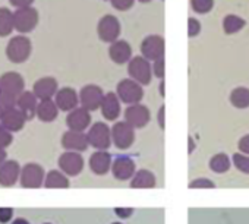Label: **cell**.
Wrapping results in <instances>:
<instances>
[{"mask_svg": "<svg viewBox=\"0 0 249 224\" xmlns=\"http://www.w3.org/2000/svg\"><path fill=\"white\" fill-rule=\"evenodd\" d=\"M31 52H33V46H31V41L28 37L25 35H17L14 37L8 47H6V56L8 59L12 62V63H24L30 59L31 56Z\"/></svg>", "mask_w": 249, "mask_h": 224, "instance_id": "1", "label": "cell"}, {"mask_svg": "<svg viewBox=\"0 0 249 224\" xmlns=\"http://www.w3.org/2000/svg\"><path fill=\"white\" fill-rule=\"evenodd\" d=\"M116 94L120 98V101L131 105V104L141 103V100L144 97V89H142V85L140 82H137L132 78H126V79H122L117 84V92Z\"/></svg>", "mask_w": 249, "mask_h": 224, "instance_id": "2", "label": "cell"}, {"mask_svg": "<svg viewBox=\"0 0 249 224\" xmlns=\"http://www.w3.org/2000/svg\"><path fill=\"white\" fill-rule=\"evenodd\" d=\"M128 73L141 85H148L153 78V65L144 56L132 57L128 62Z\"/></svg>", "mask_w": 249, "mask_h": 224, "instance_id": "3", "label": "cell"}, {"mask_svg": "<svg viewBox=\"0 0 249 224\" xmlns=\"http://www.w3.org/2000/svg\"><path fill=\"white\" fill-rule=\"evenodd\" d=\"M46 173L44 169L40 164L36 163H28L22 167L21 170V186L25 189H38L44 185Z\"/></svg>", "mask_w": 249, "mask_h": 224, "instance_id": "4", "label": "cell"}, {"mask_svg": "<svg viewBox=\"0 0 249 224\" xmlns=\"http://www.w3.org/2000/svg\"><path fill=\"white\" fill-rule=\"evenodd\" d=\"M14 18H15V30L21 34L34 31L38 24V12L33 6L17 9L14 12Z\"/></svg>", "mask_w": 249, "mask_h": 224, "instance_id": "5", "label": "cell"}, {"mask_svg": "<svg viewBox=\"0 0 249 224\" xmlns=\"http://www.w3.org/2000/svg\"><path fill=\"white\" fill-rule=\"evenodd\" d=\"M135 128H132L128 122H117L111 128V141L116 148L128 150L132 147L135 141Z\"/></svg>", "mask_w": 249, "mask_h": 224, "instance_id": "6", "label": "cell"}, {"mask_svg": "<svg viewBox=\"0 0 249 224\" xmlns=\"http://www.w3.org/2000/svg\"><path fill=\"white\" fill-rule=\"evenodd\" d=\"M88 142L91 147H94L95 150H108L110 145H111V129L106 125V123H101V122H97L94 123L88 134Z\"/></svg>", "mask_w": 249, "mask_h": 224, "instance_id": "7", "label": "cell"}, {"mask_svg": "<svg viewBox=\"0 0 249 224\" xmlns=\"http://www.w3.org/2000/svg\"><path fill=\"white\" fill-rule=\"evenodd\" d=\"M120 22L113 15H104L97 25V33L101 41L104 43H113L120 35Z\"/></svg>", "mask_w": 249, "mask_h": 224, "instance_id": "8", "label": "cell"}, {"mask_svg": "<svg viewBox=\"0 0 249 224\" xmlns=\"http://www.w3.org/2000/svg\"><path fill=\"white\" fill-rule=\"evenodd\" d=\"M104 95L106 94L103 92V89L98 85L89 84V85L82 86V89L79 92V103L88 111H95L97 108L101 107Z\"/></svg>", "mask_w": 249, "mask_h": 224, "instance_id": "9", "label": "cell"}, {"mask_svg": "<svg viewBox=\"0 0 249 224\" xmlns=\"http://www.w3.org/2000/svg\"><path fill=\"white\" fill-rule=\"evenodd\" d=\"M150 119H151V115H150L148 107H145L140 103L131 104V105H128L126 110H124V122H128L135 129H141V128L147 126Z\"/></svg>", "mask_w": 249, "mask_h": 224, "instance_id": "10", "label": "cell"}, {"mask_svg": "<svg viewBox=\"0 0 249 224\" xmlns=\"http://www.w3.org/2000/svg\"><path fill=\"white\" fill-rule=\"evenodd\" d=\"M0 88L2 92L6 95H11L14 98H18L25 88L24 78L18 72H6L0 76Z\"/></svg>", "mask_w": 249, "mask_h": 224, "instance_id": "11", "label": "cell"}, {"mask_svg": "<svg viewBox=\"0 0 249 224\" xmlns=\"http://www.w3.org/2000/svg\"><path fill=\"white\" fill-rule=\"evenodd\" d=\"M141 53L150 62L164 57V38L161 35H148L141 44Z\"/></svg>", "mask_w": 249, "mask_h": 224, "instance_id": "12", "label": "cell"}, {"mask_svg": "<svg viewBox=\"0 0 249 224\" xmlns=\"http://www.w3.org/2000/svg\"><path fill=\"white\" fill-rule=\"evenodd\" d=\"M59 167L66 176H78L84 170V158L78 151H66L59 158Z\"/></svg>", "mask_w": 249, "mask_h": 224, "instance_id": "13", "label": "cell"}, {"mask_svg": "<svg viewBox=\"0 0 249 224\" xmlns=\"http://www.w3.org/2000/svg\"><path fill=\"white\" fill-rule=\"evenodd\" d=\"M137 170L135 161L128 155H119L111 164V173L117 180H129Z\"/></svg>", "mask_w": 249, "mask_h": 224, "instance_id": "14", "label": "cell"}, {"mask_svg": "<svg viewBox=\"0 0 249 224\" xmlns=\"http://www.w3.org/2000/svg\"><path fill=\"white\" fill-rule=\"evenodd\" d=\"M62 147L68 151H78L82 153L89 147L88 142V137L84 132H78V131H68L63 134L62 137Z\"/></svg>", "mask_w": 249, "mask_h": 224, "instance_id": "15", "label": "cell"}, {"mask_svg": "<svg viewBox=\"0 0 249 224\" xmlns=\"http://www.w3.org/2000/svg\"><path fill=\"white\" fill-rule=\"evenodd\" d=\"M91 123V115L89 111L84 107H76L72 111H69V115L66 118V125L71 131H78L84 132Z\"/></svg>", "mask_w": 249, "mask_h": 224, "instance_id": "16", "label": "cell"}, {"mask_svg": "<svg viewBox=\"0 0 249 224\" xmlns=\"http://www.w3.org/2000/svg\"><path fill=\"white\" fill-rule=\"evenodd\" d=\"M21 167L19 163L15 160H6L0 166V186L11 188L14 186L21 177Z\"/></svg>", "mask_w": 249, "mask_h": 224, "instance_id": "17", "label": "cell"}, {"mask_svg": "<svg viewBox=\"0 0 249 224\" xmlns=\"http://www.w3.org/2000/svg\"><path fill=\"white\" fill-rule=\"evenodd\" d=\"M108 56L117 65L128 63L132 59V47L129 46L128 41H124V40H116V41H113L110 44Z\"/></svg>", "mask_w": 249, "mask_h": 224, "instance_id": "18", "label": "cell"}, {"mask_svg": "<svg viewBox=\"0 0 249 224\" xmlns=\"http://www.w3.org/2000/svg\"><path fill=\"white\" fill-rule=\"evenodd\" d=\"M54 101H56L59 110H62V111H72L73 108L78 107L79 95L76 94V91L73 88L65 86V88H60L56 92Z\"/></svg>", "mask_w": 249, "mask_h": 224, "instance_id": "19", "label": "cell"}, {"mask_svg": "<svg viewBox=\"0 0 249 224\" xmlns=\"http://www.w3.org/2000/svg\"><path fill=\"white\" fill-rule=\"evenodd\" d=\"M37 100H38L37 95L31 91H24L17 98V107L25 115L27 121H33L34 116H37V107H38Z\"/></svg>", "mask_w": 249, "mask_h": 224, "instance_id": "20", "label": "cell"}, {"mask_svg": "<svg viewBox=\"0 0 249 224\" xmlns=\"http://www.w3.org/2000/svg\"><path fill=\"white\" fill-rule=\"evenodd\" d=\"M111 155L106 150H97L89 157V169L94 174L103 176L111 169Z\"/></svg>", "mask_w": 249, "mask_h": 224, "instance_id": "21", "label": "cell"}, {"mask_svg": "<svg viewBox=\"0 0 249 224\" xmlns=\"http://www.w3.org/2000/svg\"><path fill=\"white\" fill-rule=\"evenodd\" d=\"M25 122H27V118L18 107H14L12 110H9L8 113L0 119V125L5 129H8L9 132H19L25 126Z\"/></svg>", "mask_w": 249, "mask_h": 224, "instance_id": "22", "label": "cell"}, {"mask_svg": "<svg viewBox=\"0 0 249 224\" xmlns=\"http://www.w3.org/2000/svg\"><path fill=\"white\" fill-rule=\"evenodd\" d=\"M57 81L52 76H44L41 79H38L34 86H33V92L37 95L38 100H49L53 98L56 95L57 89Z\"/></svg>", "mask_w": 249, "mask_h": 224, "instance_id": "23", "label": "cell"}, {"mask_svg": "<svg viewBox=\"0 0 249 224\" xmlns=\"http://www.w3.org/2000/svg\"><path fill=\"white\" fill-rule=\"evenodd\" d=\"M120 98L117 97V94L114 92H107L103 98V103H101V115L104 119L113 122L119 118L120 115Z\"/></svg>", "mask_w": 249, "mask_h": 224, "instance_id": "24", "label": "cell"}, {"mask_svg": "<svg viewBox=\"0 0 249 224\" xmlns=\"http://www.w3.org/2000/svg\"><path fill=\"white\" fill-rule=\"evenodd\" d=\"M59 115V107L56 104L54 100L49 98V100H40L38 107H37V118L44 122V123H50L53 121H56Z\"/></svg>", "mask_w": 249, "mask_h": 224, "instance_id": "25", "label": "cell"}, {"mask_svg": "<svg viewBox=\"0 0 249 224\" xmlns=\"http://www.w3.org/2000/svg\"><path fill=\"white\" fill-rule=\"evenodd\" d=\"M154 186H156V176L150 170L137 172L131 180V188L134 189H151Z\"/></svg>", "mask_w": 249, "mask_h": 224, "instance_id": "26", "label": "cell"}, {"mask_svg": "<svg viewBox=\"0 0 249 224\" xmlns=\"http://www.w3.org/2000/svg\"><path fill=\"white\" fill-rule=\"evenodd\" d=\"M44 186L47 189H66L69 188V180L63 172L59 170H50L46 174L44 179Z\"/></svg>", "mask_w": 249, "mask_h": 224, "instance_id": "27", "label": "cell"}, {"mask_svg": "<svg viewBox=\"0 0 249 224\" xmlns=\"http://www.w3.org/2000/svg\"><path fill=\"white\" fill-rule=\"evenodd\" d=\"M15 30L14 12L8 8H0V37H8Z\"/></svg>", "mask_w": 249, "mask_h": 224, "instance_id": "28", "label": "cell"}, {"mask_svg": "<svg viewBox=\"0 0 249 224\" xmlns=\"http://www.w3.org/2000/svg\"><path fill=\"white\" fill-rule=\"evenodd\" d=\"M230 103L236 108H248L249 107V89L245 86H237L230 94Z\"/></svg>", "mask_w": 249, "mask_h": 224, "instance_id": "29", "label": "cell"}, {"mask_svg": "<svg viewBox=\"0 0 249 224\" xmlns=\"http://www.w3.org/2000/svg\"><path fill=\"white\" fill-rule=\"evenodd\" d=\"M245 25H246V21L243 18L237 17V15H227L223 19V30L229 35L239 33L240 30H243Z\"/></svg>", "mask_w": 249, "mask_h": 224, "instance_id": "30", "label": "cell"}, {"mask_svg": "<svg viewBox=\"0 0 249 224\" xmlns=\"http://www.w3.org/2000/svg\"><path fill=\"white\" fill-rule=\"evenodd\" d=\"M210 169L214 173H218V174L226 173L230 169V158L227 157V154L218 153V154H215V155L211 157V160H210Z\"/></svg>", "mask_w": 249, "mask_h": 224, "instance_id": "31", "label": "cell"}, {"mask_svg": "<svg viewBox=\"0 0 249 224\" xmlns=\"http://www.w3.org/2000/svg\"><path fill=\"white\" fill-rule=\"evenodd\" d=\"M17 107V98L6 95V94H0V119H2L9 110Z\"/></svg>", "mask_w": 249, "mask_h": 224, "instance_id": "32", "label": "cell"}, {"mask_svg": "<svg viewBox=\"0 0 249 224\" xmlns=\"http://www.w3.org/2000/svg\"><path fill=\"white\" fill-rule=\"evenodd\" d=\"M191 6L196 14H208L214 8V0H191Z\"/></svg>", "mask_w": 249, "mask_h": 224, "instance_id": "33", "label": "cell"}, {"mask_svg": "<svg viewBox=\"0 0 249 224\" xmlns=\"http://www.w3.org/2000/svg\"><path fill=\"white\" fill-rule=\"evenodd\" d=\"M231 158H233L234 167H236L239 172H242V173H245V174H249V155L242 154V153H237V154H234Z\"/></svg>", "mask_w": 249, "mask_h": 224, "instance_id": "34", "label": "cell"}, {"mask_svg": "<svg viewBox=\"0 0 249 224\" xmlns=\"http://www.w3.org/2000/svg\"><path fill=\"white\" fill-rule=\"evenodd\" d=\"M191 189H211V188H215V185L210 180V179H205V177H201V179H195L191 182L189 185Z\"/></svg>", "mask_w": 249, "mask_h": 224, "instance_id": "35", "label": "cell"}, {"mask_svg": "<svg viewBox=\"0 0 249 224\" xmlns=\"http://www.w3.org/2000/svg\"><path fill=\"white\" fill-rule=\"evenodd\" d=\"M14 137L12 132H9L8 129H5L2 125H0V148H6L12 144Z\"/></svg>", "mask_w": 249, "mask_h": 224, "instance_id": "36", "label": "cell"}, {"mask_svg": "<svg viewBox=\"0 0 249 224\" xmlns=\"http://www.w3.org/2000/svg\"><path fill=\"white\" fill-rule=\"evenodd\" d=\"M134 2L135 0H110V3L114 9L120 11V12H124L128 11L134 6Z\"/></svg>", "mask_w": 249, "mask_h": 224, "instance_id": "37", "label": "cell"}, {"mask_svg": "<svg viewBox=\"0 0 249 224\" xmlns=\"http://www.w3.org/2000/svg\"><path fill=\"white\" fill-rule=\"evenodd\" d=\"M201 33V24L196 18H189L188 19V35L192 38V37H196L198 34Z\"/></svg>", "mask_w": 249, "mask_h": 224, "instance_id": "38", "label": "cell"}, {"mask_svg": "<svg viewBox=\"0 0 249 224\" xmlns=\"http://www.w3.org/2000/svg\"><path fill=\"white\" fill-rule=\"evenodd\" d=\"M164 70H166V65H164V57L159 59V60H154L153 63V75L163 79L164 78Z\"/></svg>", "mask_w": 249, "mask_h": 224, "instance_id": "39", "label": "cell"}, {"mask_svg": "<svg viewBox=\"0 0 249 224\" xmlns=\"http://www.w3.org/2000/svg\"><path fill=\"white\" fill-rule=\"evenodd\" d=\"M237 147H239V151H240L242 154H246V155H249V135H245V137H242V138L239 139V144H237Z\"/></svg>", "mask_w": 249, "mask_h": 224, "instance_id": "40", "label": "cell"}, {"mask_svg": "<svg viewBox=\"0 0 249 224\" xmlns=\"http://www.w3.org/2000/svg\"><path fill=\"white\" fill-rule=\"evenodd\" d=\"M14 217V209L12 208H0V223H8Z\"/></svg>", "mask_w": 249, "mask_h": 224, "instance_id": "41", "label": "cell"}, {"mask_svg": "<svg viewBox=\"0 0 249 224\" xmlns=\"http://www.w3.org/2000/svg\"><path fill=\"white\" fill-rule=\"evenodd\" d=\"M9 3L12 6H15L17 9L19 8H27V6H31L34 3V0H9Z\"/></svg>", "mask_w": 249, "mask_h": 224, "instance_id": "42", "label": "cell"}, {"mask_svg": "<svg viewBox=\"0 0 249 224\" xmlns=\"http://www.w3.org/2000/svg\"><path fill=\"white\" fill-rule=\"evenodd\" d=\"M116 215H119L120 218H129L134 214V208H116L114 209Z\"/></svg>", "mask_w": 249, "mask_h": 224, "instance_id": "43", "label": "cell"}, {"mask_svg": "<svg viewBox=\"0 0 249 224\" xmlns=\"http://www.w3.org/2000/svg\"><path fill=\"white\" fill-rule=\"evenodd\" d=\"M159 123H160V128L164 129V105L159 111Z\"/></svg>", "mask_w": 249, "mask_h": 224, "instance_id": "44", "label": "cell"}, {"mask_svg": "<svg viewBox=\"0 0 249 224\" xmlns=\"http://www.w3.org/2000/svg\"><path fill=\"white\" fill-rule=\"evenodd\" d=\"M8 160V154H6V150L5 148H0V166H2L5 161Z\"/></svg>", "mask_w": 249, "mask_h": 224, "instance_id": "45", "label": "cell"}, {"mask_svg": "<svg viewBox=\"0 0 249 224\" xmlns=\"http://www.w3.org/2000/svg\"><path fill=\"white\" fill-rule=\"evenodd\" d=\"M12 224H30L25 218H17Z\"/></svg>", "mask_w": 249, "mask_h": 224, "instance_id": "46", "label": "cell"}, {"mask_svg": "<svg viewBox=\"0 0 249 224\" xmlns=\"http://www.w3.org/2000/svg\"><path fill=\"white\" fill-rule=\"evenodd\" d=\"M194 151V141H192V138H189V153H192Z\"/></svg>", "mask_w": 249, "mask_h": 224, "instance_id": "47", "label": "cell"}, {"mask_svg": "<svg viewBox=\"0 0 249 224\" xmlns=\"http://www.w3.org/2000/svg\"><path fill=\"white\" fill-rule=\"evenodd\" d=\"M160 91H161V95H164V82L161 81V84H160Z\"/></svg>", "mask_w": 249, "mask_h": 224, "instance_id": "48", "label": "cell"}, {"mask_svg": "<svg viewBox=\"0 0 249 224\" xmlns=\"http://www.w3.org/2000/svg\"><path fill=\"white\" fill-rule=\"evenodd\" d=\"M138 2H141V3H150L151 0H138Z\"/></svg>", "mask_w": 249, "mask_h": 224, "instance_id": "49", "label": "cell"}, {"mask_svg": "<svg viewBox=\"0 0 249 224\" xmlns=\"http://www.w3.org/2000/svg\"><path fill=\"white\" fill-rule=\"evenodd\" d=\"M0 94H2V88H0Z\"/></svg>", "mask_w": 249, "mask_h": 224, "instance_id": "50", "label": "cell"}, {"mask_svg": "<svg viewBox=\"0 0 249 224\" xmlns=\"http://www.w3.org/2000/svg\"><path fill=\"white\" fill-rule=\"evenodd\" d=\"M113 224H120V223H113Z\"/></svg>", "mask_w": 249, "mask_h": 224, "instance_id": "51", "label": "cell"}, {"mask_svg": "<svg viewBox=\"0 0 249 224\" xmlns=\"http://www.w3.org/2000/svg\"><path fill=\"white\" fill-rule=\"evenodd\" d=\"M44 224H50V223H44Z\"/></svg>", "mask_w": 249, "mask_h": 224, "instance_id": "52", "label": "cell"}]
</instances>
